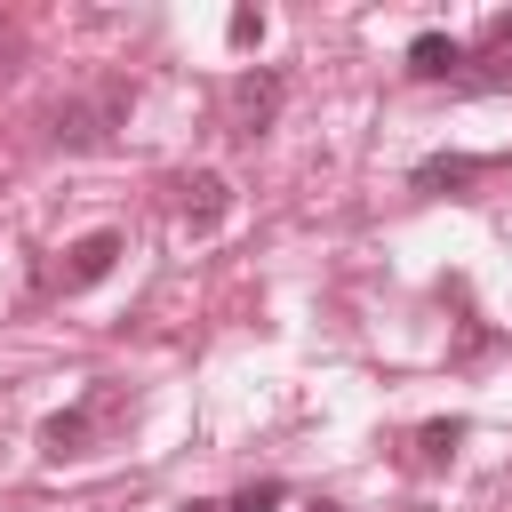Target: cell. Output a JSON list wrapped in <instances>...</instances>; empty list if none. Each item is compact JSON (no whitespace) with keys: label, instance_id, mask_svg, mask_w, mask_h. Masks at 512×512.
<instances>
[{"label":"cell","instance_id":"cell-1","mask_svg":"<svg viewBox=\"0 0 512 512\" xmlns=\"http://www.w3.org/2000/svg\"><path fill=\"white\" fill-rule=\"evenodd\" d=\"M112 408H120V392H112V384L80 392L72 408H56V416L40 424V456H48V464H72V456H88V448H96V424H104Z\"/></svg>","mask_w":512,"mask_h":512},{"label":"cell","instance_id":"cell-2","mask_svg":"<svg viewBox=\"0 0 512 512\" xmlns=\"http://www.w3.org/2000/svg\"><path fill=\"white\" fill-rule=\"evenodd\" d=\"M120 120H128V88H120V80H104L96 96H72V104L56 112V144H64V152H96Z\"/></svg>","mask_w":512,"mask_h":512},{"label":"cell","instance_id":"cell-3","mask_svg":"<svg viewBox=\"0 0 512 512\" xmlns=\"http://www.w3.org/2000/svg\"><path fill=\"white\" fill-rule=\"evenodd\" d=\"M120 256H128V240H120L112 224H104V232H80V240L64 248V264H56V288H64V296H80V288H96Z\"/></svg>","mask_w":512,"mask_h":512},{"label":"cell","instance_id":"cell-4","mask_svg":"<svg viewBox=\"0 0 512 512\" xmlns=\"http://www.w3.org/2000/svg\"><path fill=\"white\" fill-rule=\"evenodd\" d=\"M272 112H280V72H240L232 80V136L256 144L272 128Z\"/></svg>","mask_w":512,"mask_h":512},{"label":"cell","instance_id":"cell-5","mask_svg":"<svg viewBox=\"0 0 512 512\" xmlns=\"http://www.w3.org/2000/svg\"><path fill=\"white\" fill-rule=\"evenodd\" d=\"M224 216H232V184H224L216 168L184 176V224H192V240H208V232H216Z\"/></svg>","mask_w":512,"mask_h":512},{"label":"cell","instance_id":"cell-6","mask_svg":"<svg viewBox=\"0 0 512 512\" xmlns=\"http://www.w3.org/2000/svg\"><path fill=\"white\" fill-rule=\"evenodd\" d=\"M408 72L416 80H464V40L456 32H416L408 40Z\"/></svg>","mask_w":512,"mask_h":512},{"label":"cell","instance_id":"cell-7","mask_svg":"<svg viewBox=\"0 0 512 512\" xmlns=\"http://www.w3.org/2000/svg\"><path fill=\"white\" fill-rule=\"evenodd\" d=\"M488 168H496V160H472V152H432L408 184H416V192H464V184H480Z\"/></svg>","mask_w":512,"mask_h":512},{"label":"cell","instance_id":"cell-8","mask_svg":"<svg viewBox=\"0 0 512 512\" xmlns=\"http://www.w3.org/2000/svg\"><path fill=\"white\" fill-rule=\"evenodd\" d=\"M456 440H464V424H456V416H440V424H424V432H416L424 464H448V456H456Z\"/></svg>","mask_w":512,"mask_h":512},{"label":"cell","instance_id":"cell-9","mask_svg":"<svg viewBox=\"0 0 512 512\" xmlns=\"http://www.w3.org/2000/svg\"><path fill=\"white\" fill-rule=\"evenodd\" d=\"M480 48H488V56H496V72H512V8H504V16H488V24H480Z\"/></svg>","mask_w":512,"mask_h":512},{"label":"cell","instance_id":"cell-10","mask_svg":"<svg viewBox=\"0 0 512 512\" xmlns=\"http://www.w3.org/2000/svg\"><path fill=\"white\" fill-rule=\"evenodd\" d=\"M224 40H232V48H264V8H232Z\"/></svg>","mask_w":512,"mask_h":512},{"label":"cell","instance_id":"cell-11","mask_svg":"<svg viewBox=\"0 0 512 512\" xmlns=\"http://www.w3.org/2000/svg\"><path fill=\"white\" fill-rule=\"evenodd\" d=\"M280 496H288L280 480H256V488H240V496H232L224 512H280Z\"/></svg>","mask_w":512,"mask_h":512},{"label":"cell","instance_id":"cell-12","mask_svg":"<svg viewBox=\"0 0 512 512\" xmlns=\"http://www.w3.org/2000/svg\"><path fill=\"white\" fill-rule=\"evenodd\" d=\"M184 512H224V504H208V496H192V504H184Z\"/></svg>","mask_w":512,"mask_h":512},{"label":"cell","instance_id":"cell-13","mask_svg":"<svg viewBox=\"0 0 512 512\" xmlns=\"http://www.w3.org/2000/svg\"><path fill=\"white\" fill-rule=\"evenodd\" d=\"M312 512H336V504H312Z\"/></svg>","mask_w":512,"mask_h":512}]
</instances>
